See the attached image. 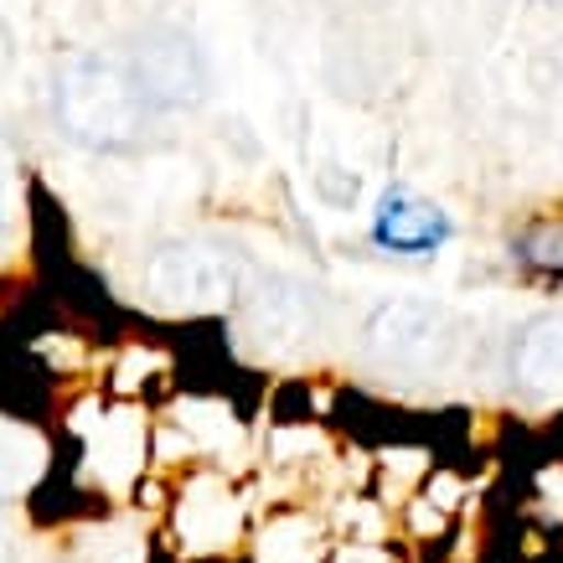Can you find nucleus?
Returning <instances> with one entry per match:
<instances>
[{
	"instance_id": "f257e3e1",
	"label": "nucleus",
	"mask_w": 563,
	"mask_h": 563,
	"mask_svg": "<svg viewBox=\"0 0 563 563\" xmlns=\"http://www.w3.org/2000/svg\"><path fill=\"white\" fill-rule=\"evenodd\" d=\"M151 103L140 99L130 68L109 57H73L57 73V124L88 151H124L140 135Z\"/></svg>"
},
{
	"instance_id": "f03ea898",
	"label": "nucleus",
	"mask_w": 563,
	"mask_h": 563,
	"mask_svg": "<svg viewBox=\"0 0 563 563\" xmlns=\"http://www.w3.org/2000/svg\"><path fill=\"white\" fill-rule=\"evenodd\" d=\"M130 78H135L140 99L151 109H181L202 88V63H197V47L181 32H151L135 47Z\"/></svg>"
},
{
	"instance_id": "7ed1b4c3",
	"label": "nucleus",
	"mask_w": 563,
	"mask_h": 563,
	"mask_svg": "<svg viewBox=\"0 0 563 563\" xmlns=\"http://www.w3.org/2000/svg\"><path fill=\"white\" fill-rule=\"evenodd\" d=\"M450 239V218L434 202L413 197L409 187L383 191V202L373 212V243L388 254H409V258H429L434 249H444Z\"/></svg>"
},
{
	"instance_id": "20e7f679",
	"label": "nucleus",
	"mask_w": 563,
	"mask_h": 563,
	"mask_svg": "<svg viewBox=\"0 0 563 563\" xmlns=\"http://www.w3.org/2000/svg\"><path fill=\"white\" fill-rule=\"evenodd\" d=\"M517 373L532 388H563V316H548L517 346Z\"/></svg>"
},
{
	"instance_id": "39448f33",
	"label": "nucleus",
	"mask_w": 563,
	"mask_h": 563,
	"mask_svg": "<svg viewBox=\"0 0 563 563\" xmlns=\"http://www.w3.org/2000/svg\"><path fill=\"white\" fill-rule=\"evenodd\" d=\"M512 249L528 269L548 274V279H563V222H532Z\"/></svg>"
},
{
	"instance_id": "423d86ee",
	"label": "nucleus",
	"mask_w": 563,
	"mask_h": 563,
	"mask_svg": "<svg viewBox=\"0 0 563 563\" xmlns=\"http://www.w3.org/2000/svg\"><path fill=\"white\" fill-rule=\"evenodd\" d=\"M21 187H26V166H21L16 145L0 135V228H11L21 212Z\"/></svg>"
}]
</instances>
